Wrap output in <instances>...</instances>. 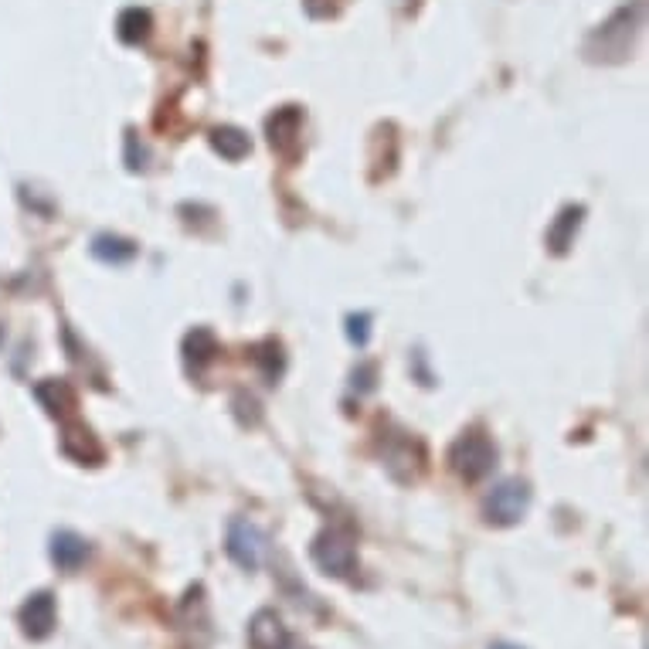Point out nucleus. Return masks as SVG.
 Wrapping results in <instances>:
<instances>
[{
  "mask_svg": "<svg viewBox=\"0 0 649 649\" xmlns=\"http://www.w3.org/2000/svg\"><path fill=\"white\" fill-rule=\"evenodd\" d=\"M643 11H646L643 0H633V4L619 7V11L588 38V45H585L588 58H592V62H622V58L633 51L636 34L643 28Z\"/></svg>",
  "mask_w": 649,
  "mask_h": 649,
  "instance_id": "obj_1",
  "label": "nucleus"
},
{
  "mask_svg": "<svg viewBox=\"0 0 649 649\" xmlns=\"http://www.w3.org/2000/svg\"><path fill=\"white\" fill-rule=\"evenodd\" d=\"M449 466L459 480L480 483L483 476H490L493 466H497V446H493L483 432H463L449 449Z\"/></svg>",
  "mask_w": 649,
  "mask_h": 649,
  "instance_id": "obj_2",
  "label": "nucleus"
},
{
  "mask_svg": "<svg viewBox=\"0 0 649 649\" xmlns=\"http://www.w3.org/2000/svg\"><path fill=\"white\" fill-rule=\"evenodd\" d=\"M310 558L323 575L330 578H350L357 568V548H354V537L340 527H327L313 537L310 544Z\"/></svg>",
  "mask_w": 649,
  "mask_h": 649,
  "instance_id": "obj_3",
  "label": "nucleus"
},
{
  "mask_svg": "<svg viewBox=\"0 0 649 649\" xmlns=\"http://www.w3.org/2000/svg\"><path fill=\"white\" fill-rule=\"evenodd\" d=\"M531 507V486L524 480H503L483 497V517L493 527H514Z\"/></svg>",
  "mask_w": 649,
  "mask_h": 649,
  "instance_id": "obj_4",
  "label": "nucleus"
},
{
  "mask_svg": "<svg viewBox=\"0 0 649 649\" xmlns=\"http://www.w3.org/2000/svg\"><path fill=\"white\" fill-rule=\"evenodd\" d=\"M225 551H228V558H232L238 568L255 571L262 565V554H266V534H262L252 520L235 517L232 524H228Z\"/></svg>",
  "mask_w": 649,
  "mask_h": 649,
  "instance_id": "obj_5",
  "label": "nucleus"
},
{
  "mask_svg": "<svg viewBox=\"0 0 649 649\" xmlns=\"http://www.w3.org/2000/svg\"><path fill=\"white\" fill-rule=\"evenodd\" d=\"M17 619H21L24 636L34 639V643H41V639H48L51 633H55V626H58V605H55V595H51V592H34V595H28V602L21 605V612H17Z\"/></svg>",
  "mask_w": 649,
  "mask_h": 649,
  "instance_id": "obj_6",
  "label": "nucleus"
},
{
  "mask_svg": "<svg viewBox=\"0 0 649 649\" xmlns=\"http://www.w3.org/2000/svg\"><path fill=\"white\" fill-rule=\"evenodd\" d=\"M266 133H269L272 150L283 153V157H296V150H300V133H303V109H296V106L276 109V113L266 119Z\"/></svg>",
  "mask_w": 649,
  "mask_h": 649,
  "instance_id": "obj_7",
  "label": "nucleus"
},
{
  "mask_svg": "<svg viewBox=\"0 0 649 649\" xmlns=\"http://www.w3.org/2000/svg\"><path fill=\"white\" fill-rule=\"evenodd\" d=\"M384 466H388V473L395 476V480L412 483L418 480V473H422V466H425V452L415 439L398 435V439L384 449Z\"/></svg>",
  "mask_w": 649,
  "mask_h": 649,
  "instance_id": "obj_8",
  "label": "nucleus"
},
{
  "mask_svg": "<svg viewBox=\"0 0 649 649\" xmlns=\"http://www.w3.org/2000/svg\"><path fill=\"white\" fill-rule=\"evenodd\" d=\"M289 629L283 626L276 609H259L249 622V643L252 649H286L289 646Z\"/></svg>",
  "mask_w": 649,
  "mask_h": 649,
  "instance_id": "obj_9",
  "label": "nucleus"
},
{
  "mask_svg": "<svg viewBox=\"0 0 649 649\" xmlns=\"http://www.w3.org/2000/svg\"><path fill=\"white\" fill-rule=\"evenodd\" d=\"M51 561H55L62 571H79L85 561H89V541H85L82 534H75V531H55L51 534Z\"/></svg>",
  "mask_w": 649,
  "mask_h": 649,
  "instance_id": "obj_10",
  "label": "nucleus"
},
{
  "mask_svg": "<svg viewBox=\"0 0 649 649\" xmlns=\"http://www.w3.org/2000/svg\"><path fill=\"white\" fill-rule=\"evenodd\" d=\"M215 357H218V340H215V333H211L208 327H194L184 337V367H187V374L201 378L204 367L215 361Z\"/></svg>",
  "mask_w": 649,
  "mask_h": 649,
  "instance_id": "obj_11",
  "label": "nucleus"
},
{
  "mask_svg": "<svg viewBox=\"0 0 649 649\" xmlns=\"http://www.w3.org/2000/svg\"><path fill=\"white\" fill-rule=\"evenodd\" d=\"M62 452L68 459H75V463H82V466H99L102 463L99 439L92 435V429H85V425H68L65 435H62Z\"/></svg>",
  "mask_w": 649,
  "mask_h": 649,
  "instance_id": "obj_12",
  "label": "nucleus"
},
{
  "mask_svg": "<svg viewBox=\"0 0 649 649\" xmlns=\"http://www.w3.org/2000/svg\"><path fill=\"white\" fill-rule=\"evenodd\" d=\"M582 221H585L582 204H568V208L554 218V225L548 228V249L554 255H565L571 245H575V235H578V228H582Z\"/></svg>",
  "mask_w": 649,
  "mask_h": 649,
  "instance_id": "obj_13",
  "label": "nucleus"
},
{
  "mask_svg": "<svg viewBox=\"0 0 649 649\" xmlns=\"http://www.w3.org/2000/svg\"><path fill=\"white\" fill-rule=\"evenodd\" d=\"M150 31H153V17H150V11H143V7H126L116 21V34H119V41H126V45H140V41H147Z\"/></svg>",
  "mask_w": 649,
  "mask_h": 649,
  "instance_id": "obj_14",
  "label": "nucleus"
},
{
  "mask_svg": "<svg viewBox=\"0 0 649 649\" xmlns=\"http://www.w3.org/2000/svg\"><path fill=\"white\" fill-rule=\"evenodd\" d=\"M34 395H38L48 415H68L75 408V391L68 388V381H55V378L41 381L38 388H34Z\"/></svg>",
  "mask_w": 649,
  "mask_h": 649,
  "instance_id": "obj_15",
  "label": "nucleus"
},
{
  "mask_svg": "<svg viewBox=\"0 0 649 649\" xmlns=\"http://www.w3.org/2000/svg\"><path fill=\"white\" fill-rule=\"evenodd\" d=\"M92 255L106 266H123L136 255V245L130 238H119V235H96L92 238Z\"/></svg>",
  "mask_w": 649,
  "mask_h": 649,
  "instance_id": "obj_16",
  "label": "nucleus"
},
{
  "mask_svg": "<svg viewBox=\"0 0 649 649\" xmlns=\"http://www.w3.org/2000/svg\"><path fill=\"white\" fill-rule=\"evenodd\" d=\"M211 147H215L225 160H242V157H249L252 140H249V133H242L238 126H218V130L211 133Z\"/></svg>",
  "mask_w": 649,
  "mask_h": 649,
  "instance_id": "obj_17",
  "label": "nucleus"
},
{
  "mask_svg": "<svg viewBox=\"0 0 649 649\" xmlns=\"http://www.w3.org/2000/svg\"><path fill=\"white\" fill-rule=\"evenodd\" d=\"M255 364L262 367V378L269 384H276V378L283 374V347L276 344V340H266L262 347H255Z\"/></svg>",
  "mask_w": 649,
  "mask_h": 649,
  "instance_id": "obj_18",
  "label": "nucleus"
},
{
  "mask_svg": "<svg viewBox=\"0 0 649 649\" xmlns=\"http://www.w3.org/2000/svg\"><path fill=\"white\" fill-rule=\"evenodd\" d=\"M347 337H350V344L364 347L367 337H371V317H367V313H354V317H347Z\"/></svg>",
  "mask_w": 649,
  "mask_h": 649,
  "instance_id": "obj_19",
  "label": "nucleus"
},
{
  "mask_svg": "<svg viewBox=\"0 0 649 649\" xmlns=\"http://www.w3.org/2000/svg\"><path fill=\"white\" fill-rule=\"evenodd\" d=\"M126 164H130V170L147 167V147H143V143H136L133 133L126 136Z\"/></svg>",
  "mask_w": 649,
  "mask_h": 649,
  "instance_id": "obj_20",
  "label": "nucleus"
},
{
  "mask_svg": "<svg viewBox=\"0 0 649 649\" xmlns=\"http://www.w3.org/2000/svg\"><path fill=\"white\" fill-rule=\"evenodd\" d=\"M303 7L310 17H333L340 11V0H303Z\"/></svg>",
  "mask_w": 649,
  "mask_h": 649,
  "instance_id": "obj_21",
  "label": "nucleus"
},
{
  "mask_svg": "<svg viewBox=\"0 0 649 649\" xmlns=\"http://www.w3.org/2000/svg\"><path fill=\"white\" fill-rule=\"evenodd\" d=\"M374 374H378V371H374V364H361L354 371V388L357 391H374Z\"/></svg>",
  "mask_w": 649,
  "mask_h": 649,
  "instance_id": "obj_22",
  "label": "nucleus"
},
{
  "mask_svg": "<svg viewBox=\"0 0 649 649\" xmlns=\"http://www.w3.org/2000/svg\"><path fill=\"white\" fill-rule=\"evenodd\" d=\"M490 649H524V646H517V643H493Z\"/></svg>",
  "mask_w": 649,
  "mask_h": 649,
  "instance_id": "obj_23",
  "label": "nucleus"
},
{
  "mask_svg": "<svg viewBox=\"0 0 649 649\" xmlns=\"http://www.w3.org/2000/svg\"><path fill=\"white\" fill-rule=\"evenodd\" d=\"M286 649H310V646H303V643H296V639H289V646Z\"/></svg>",
  "mask_w": 649,
  "mask_h": 649,
  "instance_id": "obj_24",
  "label": "nucleus"
}]
</instances>
